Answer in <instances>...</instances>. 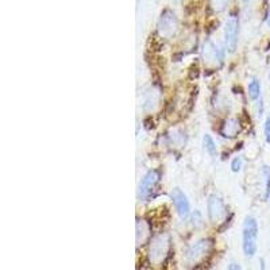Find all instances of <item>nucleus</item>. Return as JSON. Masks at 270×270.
Listing matches in <instances>:
<instances>
[{
  "instance_id": "nucleus-1",
  "label": "nucleus",
  "mask_w": 270,
  "mask_h": 270,
  "mask_svg": "<svg viewBox=\"0 0 270 270\" xmlns=\"http://www.w3.org/2000/svg\"><path fill=\"white\" fill-rule=\"evenodd\" d=\"M258 222L254 216L247 215L242 224V249L247 258H253L258 250Z\"/></svg>"
},
{
  "instance_id": "nucleus-2",
  "label": "nucleus",
  "mask_w": 270,
  "mask_h": 270,
  "mask_svg": "<svg viewBox=\"0 0 270 270\" xmlns=\"http://www.w3.org/2000/svg\"><path fill=\"white\" fill-rule=\"evenodd\" d=\"M170 250V235L169 234H157L150 239L149 246V260L154 265H161L168 257Z\"/></svg>"
},
{
  "instance_id": "nucleus-3",
  "label": "nucleus",
  "mask_w": 270,
  "mask_h": 270,
  "mask_svg": "<svg viewBox=\"0 0 270 270\" xmlns=\"http://www.w3.org/2000/svg\"><path fill=\"white\" fill-rule=\"evenodd\" d=\"M212 247H213V242L210 238L199 239L197 242L188 246V249L184 253L185 257V262L188 265H197L206 260V257L211 253Z\"/></svg>"
},
{
  "instance_id": "nucleus-4",
  "label": "nucleus",
  "mask_w": 270,
  "mask_h": 270,
  "mask_svg": "<svg viewBox=\"0 0 270 270\" xmlns=\"http://www.w3.org/2000/svg\"><path fill=\"white\" fill-rule=\"evenodd\" d=\"M161 180V173L157 169L148 170L145 176L142 177V180L138 185L137 196L139 200L142 202H148L150 197L153 196V192L155 191V188L159 184Z\"/></svg>"
},
{
  "instance_id": "nucleus-5",
  "label": "nucleus",
  "mask_w": 270,
  "mask_h": 270,
  "mask_svg": "<svg viewBox=\"0 0 270 270\" xmlns=\"http://www.w3.org/2000/svg\"><path fill=\"white\" fill-rule=\"evenodd\" d=\"M239 39V16L231 12L224 25V48L228 53H235Z\"/></svg>"
},
{
  "instance_id": "nucleus-6",
  "label": "nucleus",
  "mask_w": 270,
  "mask_h": 270,
  "mask_svg": "<svg viewBox=\"0 0 270 270\" xmlns=\"http://www.w3.org/2000/svg\"><path fill=\"white\" fill-rule=\"evenodd\" d=\"M177 29H179V19H177L175 12L172 10L162 11V14L158 19V25H157L159 35L169 39V38L175 37Z\"/></svg>"
},
{
  "instance_id": "nucleus-7",
  "label": "nucleus",
  "mask_w": 270,
  "mask_h": 270,
  "mask_svg": "<svg viewBox=\"0 0 270 270\" xmlns=\"http://www.w3.org/2000/svg\"><path fill=\"white\" fill-rule=\"evenodd\" d=\"M207 215H208V219L210 222L216 224V223H220L227 216V207H226V203L223 200L222 197L217 196V195H211L207 200Z\"/></svg>"
},
{
  "instance_id": "nucleus-8",
  "label": "nucleus",
  "mask_w": 270,
  "mask_h": 270,
  "mask_svg": "<svg viewBox=\"0 0 270 270\" xmlns=\"http://www.w3.org/2000/svg\"><path fill=\"white\" fill-rule=\"evenodd\" d=\"M170 200L173 203V207H175L176 212L180 216L181 220H188L191 217V203L188 200V196L181 191L180 188H175L170 192Z\"/></svg>"
},
{
  "instance_id": "nucleus-9",
  "label": "nucleus",
  "mask_w": 270,
  "mask_h": 270,
  "mask_svg": "<svg viewBox=\"0 0 270 270\" xmlns=\"http://www.w3.org/2000/svg\"><path fill=\"white\" fill-rule=\"evenodd\" d=\"M203 59L207 64H222L224 60V49L216 46L212 41H207L203 46Z\"/></svg>"
},
{
  "instance_id": "nucleus-10",
  "label": "nucleus",
  "mask_w": 270,
  "mask_h": 270,
  "mask_svg": "<svg viewBox=\"0 0 270 270\" xmlns=\"http://www.w3.org/2000/svg\"><path fill=\"white\" fill-rule=\"evenodd\" d=\"M239 133H240V123L235 118H227L226 120H223L220 128H219V134L223 138H227V139L237 138Z\"/></svg>"
},
{
  "instance_id": "nucleus-11",
  "label": "nucleus",
  "mask_w": 270,
  "mask_h": 270,
  "mask_svg": "<svg viewBox=\"0 0 270 270\" xmlns=\"http://www.w3.org/2000/svg\"><path fill=\"white\" fill-rule=\"evenodd\" d=\"M137 246H142L148 240L151 239V228L149 226V223L143 219L137 220Z\"/></svg>"
},
{
  "instance_id": "nucleus-12",
  "label": "nucleus",
  "mask_w": 270,
  "mask_h": 270,
  "mask_svg": "<svg viewBox=\"0 0 270 270\" xmlns=\"http://www.w3.org/2000/svg\"><path fill=\"white\" fill-rule=\"evenodd\" d=\"M159 103V90L154 88H149L143 95L142 108L143 111H153Z\"/></svg>"
},
{
  "instance_id": "nucleus-13",
  "label": "nucleus",
  "mask_w": 270,
  "mask_h": 270,
  "mask_svg": "<svg viewBox=\"0 0 270 270\" xmlns=\"http://www.w3.org/2000/svg\"><path fill=\"white\" fill-rule=\"evenodd\" d=\"M261 93H262V85L261 81L257 77H251L247 85V95H249L250 100L257 101L261 99Z\"/></svg>"
},
{
  "instance_id": "nucleus-14",
  "label": "nucleus",
  "mask_w": 270,
  "mask_h": 270,
  "mask_svg": "<svg viewBox=\"0 0 270 270\" xmlns=\"http://www.w3.org/2000/svg\"><path fill=\"white\" fill-rule=\"evenodd\" d=\"M203 148H204V150L208 153L210 157H212V158L217 157L216 142L213 141V138H212L210 134H206V135L203 137Z\"/></svg>"
},
{
  "instance_id": "nucleus-15",
  "label": "nucleus",
  "mask_w": 270,
  "mask_h": 270,
  "mask_svg": "<svg viewBox=\"0 0 270 270\" xmlns=\"http://www.w3.org/2000/svg\"><path fill=\"white\" fill-rule=\"evenodd\" d=\"M168 139H169L170 145H175V146H184L186 142V135L182 134V131H173L170 133V135H168Z\"/></svg>"
},
{
  "instance_id": "nucleus-16",
  "label": "nucleus",
  "mask_w": 270,
  "mask_h": 270,
  "mask_svg": "<svg viewBox=\"0 0 270 270\" xmlns=\"http://www.w3.org/2000/svg\"><path fill=\"white\" fill-rule=\"evenodd\" d=\"M261 175H262L264 185H265V199H268L270 195V168L268 165H264V166H262Z\"/></svg>"
},
{
  "instance_id": "nucleus-17",
  "label": "nucleus",
  "mask_w": 270,
  "mask_h": 270,
  "mask_svg": "<svg viewBox=\"0 0 270 270\" xmlns=\"http://www.w3.org/2000/svg\"><path fill=\"white\" fill-rule=\"evenodd\" d=\"M231 170H233L234 173H238V172H240L242 170V166H243V159H242V157H234L233 161H231Z\"/></svg>"
},
{
  "instance_id": "nucleus-18",
  "label": "nucleus",
  "mask_w": 270,
  "mask_h": 270,
  "mask_svg": "<svg viewBox=\"0 0 270 270\" xmlns=\"http://www.w3.org/2000/svg\"><path fill=\"white\" fill-rule=\"evenodd\" d=\"M191 222L192 224L195 226V227H200L203 224V215H202V212L200 211H195V212H192V215H191Z\"/></svg>"
},
{
  "instance_id": "nucleus-19",
  "label": "nucleus",
  "mask_w": 270,
  "mask_h": 270,
  "mask_svg": "<svg viewBox=\"0 0 270 270\" xmlns=\"http://www.w3.org/2000/svg\"><path fill=\"white\" fill-rule=\"evenodd\" d=\"M228 3H230V0H212V7L217 11H222L226 8Z\"/></svg>"
},
{
  "instance_id": "nucleus-20",
  "label": "nucleus",
  "mask_w": 270,
  "mask_h": 270,
  "mask_svg": "<svg viewBox=\"0 0 270 270\" xmlns=\"http://www.w3.org/2000/svg\"><path fill=\"white\" fill-rule=\"evenodd\" d=\"M264 134H265L266 142L270 145V115L265 119V124H264Z\"/></svg>"
},
{
  "instance_id": "nucleus-21",
  "label": "nucleus",
  "mask_w": 270,
  "mask_h": 270,
  "mask_svg": "<svg viewBox=\"0 0 270 270\" xmlns=\"http://www.w3.org/2000/svg\"><path fill=\"white\" fill-rule=\"evenodd\" d=\"M226 270H242V266L237 264V262H231V264H228L227 269Z\"/></svg>"
},
{
  "instance_id": "nucleus-22",
  "label": "nucleus",
  "mask_w": 270,
  "mask_h": 270,
  "mask_svg": "<svg viewBox=\"0 0 270 270\" xmlns=\"http://www.w3.org/2000/svg\"><path fill=\"white\" fill-rule=\"evenodd\" d=\"M258 103H260V106H258V117H262V114H264V101L261 100L260 99V101H258Z\"/></svg>"
},
{
  "instance_id": "nucleus-23",
  "label": "nucleus",
  "mask_w": 270,
  "mask_h": 270,
  "mask_svg": "<svg viewBox=\"0 0 270 270\" xmlns=\"http://www.w3.org/2000/svg\"><path fill=\"white\" fill-rule=\"evenodd\" d=\"M265 21H266V23H268V26L270 27V7H269V8H268V11H266Z\"/></svg>"
},
{
  "instance_id": "nucleus-24",
  "label": "nucleus",
  "mask_w": 270,
  "mask_h": 270,
  "mask_svg": "<svg viewBox=\"0 0 270 270\" xmlns=\"http://www.w3.org/2000/svg\"><path fill=\"white\" fill-rule=\"evenodd\" d=\"M268 200H269V202H270V195H269V197H268Z\"/></svg>"
},
{
  "instance_id": "nucleus-25",
  "label": "nucleus",
  "mask_w": 270,
  "mask_h": 270,
  "mask_svg": "<svg viewBox=\"0 0 270 270\" xmlns=\"http://www.w3.org/2000/svg\"><path fill=\"white\" fill-rule=\"evenodd\" d=\"M269 80H270V69H269Z\"/></svg>"
}]
</instances>
